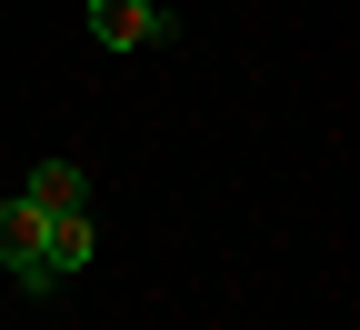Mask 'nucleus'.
Segmentation results:
<instances>
[{
  "instance_id": "obj_4",
  "label": "nucleus",
  "mask_w": 360,
  "mask_h": 330,
  "mask_svg": "<svg viewBox=\"0 0 360 330\" xmlns=\"http://www.w3.org/2000/svg\"><path fill=\"white\" fill-rule=\"evenodd\" d=\"M90 250H101V220L90 210H51V280H70Z\"/></svg>"
},
{
  "instance_id": "obj_1",
  "label": "nucleus",
  "mask_w": 360,
  "mask_h": 330,
  "mask_svg": "<svg viewBox=\"0 0 360 330\" xmlns=\"http://www.w3.org/2000/svg\"><path fill=\"white\" fill-rule=\"evenodd\" d=\"M0 270H20V291H51V210L0 201Z\"/></svg>"
},
{
  "instance_id": "obj_2",
  "label": "nucleus",
  "mask_w": 360,
  "mask_h": 330,
  "mask_svg": "<svg viewBox=\"0 0 360 330\" xmlns=\"http://www.w3.org/2000/svg\"><path fill=\"white\" fill-rule=\"evenodd\" d=\"M90 40H101V51H160V40H170V11H160V0H90Z\"/></svg>"
},
{
  "instance_id": "obj_3",
  "label": "nucleus",
  "mask_w": 360,
  "mask_h": 330,
  "mask_svg": "<svg viewBox=\"0 0 360 330\" xmlns=\"http://www.w3.org/2000/svg\"><path fill=\"white\" fill-rule=\"evenodd\" d=\"M20 201H30V210H90V180H80V160H40V170L20 180Z\"/></svg>"
}]
</instances>
